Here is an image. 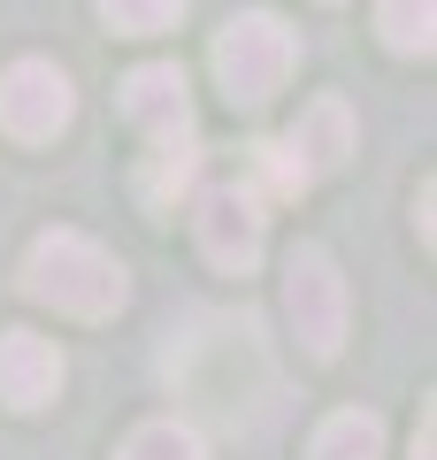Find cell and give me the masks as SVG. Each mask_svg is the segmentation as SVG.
<instances>
[{
  "mask_svg": "<svg viewBox=\"0 0 437 460\" xmlns=\"http://www.w3.org/2000/svg\"><path fill=\"white\" fill-rule=\"evenodd\" d=\"M169 376L192 399H208L215 414H230V422H238V407H269L276 399L269 353H261L245 314H192L184 338H169Z\"/></svg>",
  "mask_w": 437,
  "mask_h": 460,
  "instance_id": "1",
  "label": "cell"
},
{
  "mask_svg": "<svg viewBox=\"0 0 437 460\" xmlns=\"http://www.w3.org/2000/svg\"><path fill=\"white\" fill-rule=\"evenodd\" d=\"M23 292L93 323V314H115V307H123L130 284H123V261L100 253L93 238H77V230H47V238L23 253Z\"/></svg>",
  "mask_w": 437,
  "mask_h": 460,
  "instance_id": "2",
  "label": "cell"
},
{
  "mask_svg": "<svg viewBox=\"0 0 437 460\" xmlns=\"http://www.w3.org/2000/svg\"><path fill=\"white\" fill-rule=\"evenodd\" d=\"M299 69V39L269 16V8H245V16L223 23L215 39V77H223L230 108H269L284 93V77Z\"/></svg>",
  "mask_w": 437,
  "mask_h": 460,
  "instance_id": "3",
  "label": "cell"
},
{
  "mask_svg": "<svg viewBox=\"0 0 437 460\" xmlns=\"http://www.w3.org/2000/svg\"><path fill=\"white\" fill-rule=\"evenodd\" d=\"M284 314H291V330H299V345H308L315 361H338V345H345V277H338V261L323 246H291Z\"/></svg>",
  "mask_w": 437,
  "mask_h": 460,
  "instance_id": "4",
  "label": "cell"
},
{
  "mask_svg": "<svg viewBox=\"0 0 437 460\" xmlns=\"http://www.w3.org/2000/svg\"><path fill=\"white\" fill-rule=\"evenodd\" d=\"M261 238H269V215H261L254 184H215V192L200 199V253H208L215 269L245 277V269L261 261Z\"/></svg>",
  "mask_w": 437,
  "mask_h": 460,
  "instance_id": "5",
  "label": "cell"
},
{
  "mask_svg": "<svg viewBox=\"0 0 437 460\" xmlns=\"http://www.w3.org/2000/svg\"><path fill=\"white\" fill-rule=\"evenodd\" d=\"M69 115H77V93H69V77L54 62H39V54H31V62H16L8 77H0V123H8L16 138H31V146H39V138L62 131Z\"/></svg>",
  "mask_w": 437,
  "mask_h": 460,
  "instance_id": "6",
  "label": "cell"
},
{
  "mask_svg": "<svg viewBox=\"0 0 437 460\" xmlns=\"http://www.w3.org/2000/svg\"><path fill=\"white\" fill-rule=\"evenodd\" d=\"M123 115L146 131V146H192V84L177 62H146L123 77Z\"/></svg>",
  "mask_w": 437,
  "mask_h": 460,
  "instance_id": "7",
  "label": "cell"
},
{
  "mask_svg": "<svg viewBox=\"0 0 437 460\" xmlns=\"http://www.w3.org/2000/svg\"><path fill=\"white\" fill-rule=\"evenodd\" d=\"M54 392H62V353H54V338L8 330V338H0V399L31 414V407H47Z\"/></svg>",
  "mask_w": 437,
  "mask_h": 460,
  "instance_id": "8",
  "label": "cell"
},
{
  "mask_svg": "<svg viewBox=\"0 0 437 460\" xmlns=\"http://www.w3.org/2000/svg\"><path fill=\"white\" fill-rule=\"evenodd\" d=\"M291 154H299V169L308 177H323V169H338L345 154H353V115H345V100H315L299 123H291V138H284Z\"/></svg>",
  "mask_w": 437,
  "mask_h": 460,
  "instance_id": "9",
  "label": "cell"
},
{
  "mask_svg": "<svg viewBox=\"0 0 437 460\" xmlns=\"http://www.w3.org/2000/svg\"><path fill=\"white\" fill-rule=\"evenodd\" d=\"M315 460H384V422L361 407L330 414L323 429H315Z\"/></svg>",
  "mask_w": 437,
  "mask_h": 460,
  "instance_id": "10",
  "label": "cell"
},
{
  "mask_svg": "<svg viewBox=\"0 0 437 460\" xmlns=\"http://www.w3.org/2000/svg\"><path fill=\"white\" fill-rule=\"evenodd\" d=\"M115 460H208V445H200L192 422H146V429H130V445Z\"/></svg>",
  "mask_w": 437,
  "mask_h": 460,
  "instance_id": "11",
  "label": "cell"
},
{
  "mask_svg": "<svg viewBox=\"0 0 437 460\" xmlns=\"http://www.w3.org/2000/svg\"><path fill=\"white\" fill-rule=\"evenodd\" d=\"M192 177H200V146H154V162H146L138 192L154 199V208H169V199H177Z\"/></svg>",
  "mask_w": 437,
  "mask_h": 460,
  "instance_id": "12",
  "label": "cell"
},
{
  "mask_svg": "<svg viewBox=\"0 0 437 460\" xmlns=\"http://www.w3.org/2000/svg\"><path fill=\"white\" fill-rule=\"evenodd\" d=\"M100 16L123 39H154V31H169V23L184 16V0H100Z\"/></svg>",
  "mask_w": 437,
  "mask_h": 460,
  "instance_id": "13",
  "label": "cell"
},
{
  "mask_svg": "<svg viewBox=\"0 0 437 460\" xmlns=\"http://www.w3.org/2000/svg\"><path fill=\"white\" fill-rule=\"evenodd\" d=\"M430 16H437V0H384V39L399 54H430Z\"/></svg>",
  "mask_w": 437,
  "mask_h": 460,
  "instance_id": "14",
  "label": "cell"
},
{
  "mask_svg": "<svg viewBox=\"0 0 437 460\" xmlns=\"http://www.w3.org/2000/svg\"><path fill=\"white\" fill-rule=\"evenodd\" d=\"M254 169H261V184H254L261 199H269V192H276V199H291V192H308V184H315L308 169H299V154L284 146V138H269V146H254Z\"/></svg>",
  "mask_w": 437,
  "mask_h": 460,
  "instance_id": "15",
  "label": "cell"
},
{
  "mask_svg": "<svg viewBox=\"0 0 437 460\" xmlns=\"http://www.w3.org/2000/svg\"><path fill=\"white\" fill-rule=\"evenodd\" d=\"M415 460H430V422H422V429H415Z\"/></svg>",
  "mask_w": 437,
  "mask_h": 460,
  "instance_id": "16",
  "label": "cell"
}]
</instances>
